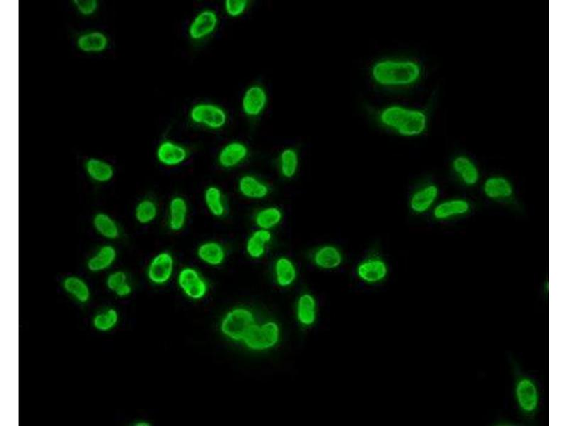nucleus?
<instances>
[{
	"label": "nucleus",
	"mask_w": 568,
	"mask_h": 426,
	"mask_svg": "<svg viewBox=\"0 0 568 426\" xmlns=\"http://www.w3.org/2000/svg\"><path fill=\"white\" fill-rule=\"evenodd\" d=\"M274 270L276 282L282 288L292 286L298 277L293 261L287 256H280L276 260Z\"/></svg>",
	"instance_id": "412c9836"
},
{
	"label": "nucleus",
	"mask_w": 568,
	"mask_h": 426,
	"mask_svg": "<svg viewBox=\"0 0 568 426\" xmlns=\"http://www.w3.org/2000/svg\"><path fill=\"white\" fill-rule=\"evenodd\" d=\"M116 249L110 245L100 247L87 263L88 269L92 272H99L111 268L117 258Z\"/></svg>",
	"instance_id": "4be33fe9"
},
{
	"label": "nucleus",
	"mask_w": 568,
	"mask_h": 426,
	"mask_svg": "<svg viewBox=\"0 0 568 426\" xmlns=\"http://www.w3.org/2000/svg\"><path fill=\"white\" fill-rule=\"evenodd\" d=\"M249 154L248 147L239 142L226 145L218 154L220 165L225 169L236 167L244 161Z\"/></svg>",
	"instance_id": "a211bd4d"
},
{
	"label": "nucleus",
	"mask_w": 568,
	"mask_h": 426,
	"mask_svg": "<svg viewBox=\"0 0 568 426\" xmlns=\"http://www.w3.org/2000/svg\"><path fill=\"white\" fill-rule=\"evenodd\" d=\"M198 258L208 265H221L226 256L223 246L216 241H209L200 245L197 249Z\"/></svg>",
	"instance_id": "5701e85b"
},
{
	"label": "nucleus",
	"mask_w": 568,
	"mask_h": 426,
	"mask_svg": "<svg viewBox=\"0 0 568 426\" xmlns=\"http://www.w3.org/2000/svg\"><path fill=\"white\" fill-rule=\"evenodd\" d=\"M127 282V275L122 271L112 273L107 279L106 284L108 288L115 291L118 288Z\"/></svg>",
	"instance_id": "c9c22d12"
},
{
	"label": "nucleus",
	"mask_w": 568,
	"mask_h": 426,
	"mask_svg": "<svg viewBox=\"0 0 568 426\" xmlns=\"http://www.w3.org/2000/svg\"><path fill=\"white\" fill-rule=\"evenodd\" d=\"M119 320L117 311L110 309L97 314L93 319V325L99 331L107 332L113 329Z\"/></svg>",
	"instance_id": "72a5a7b5"
},
{
	"label": "nucleus",
	"mask_w": 568,
	"mask_h": 426,
	"mask_svg": "<svg viewBox=\"0 0 568 426\" xmlns=\"http://www.w3.org/2000/svg\"><path fill=\"white\" fill-rule=\"evenodd\" d=\"M273 240V234L270 231L258 229L248 238L246 243V251L248 254L253 259H260L266 253V245L270 243Z\"/></svg>",
	"instance_id": "393cba45"
},
{
	"label": "nucleus",
	"mask_w": 568,
	"mask_h": 426,
	"mask_svg": "<svg viewBox=\"0 0 568 426\" xmlns=\"http://www.w3.org/2000/svg\"><path fill=\"white\" fill-rule=\"evenodd\" d=\"M175 259L168 252H163L156 255L150 262L148 268L149 280L157 285L168 282L174 273Z\"/></svg>",
	"instance_id": "6e6552de"
},
{
	"label": "nucleus",
	"mask_w": 568,
	"mask_h": 426,
	"mask_svg": "<svg viewBox=\"0 0 568 426\" xmlns=\"http://www.w3.org/2000/svg\"><path fill=\"white\" fill-rule=\"evenodd\" d=\"M281 174L285 179H293L297 174L299 167V156L293 148L284 149L279 158Z\"/></svg>",
	"instance_id": "c756f323"
},
{
	"label": "nucleus",
	"mask_w": 568,
	"mask_h": 426,
	"mask_svg": "<svg viewBox=\"0 0 568 426\" xmlns=\"http://www.w3.org/2000/svg\"><path fill=\"white\" fill-rule=\"evenodd\" d=\"M378 119L383 127L405 138L421 136L428 126V117L423 110L397 104L381 109Z\"/></svg>",
	"instance_id": "f03ea898"
},
{
	"label": "nucleus",
	"mask_w": 568,
	"mask_h": 426,
	"mask_svg": "<svg viewBox=\"0 0 568 426\" xmlns=\"http://www.w3.org/2000/svg\"><path fill=\"white\" fill-rule=\"evenodd\" d=\"M483 192L491 200L503 201L512 197L514 192L511 181L504 177L493 176L487 178L483 185Z\"/></svg>",
	"instance_id": "2eb2a0df"
},
{
	"label": "nucleus",
	"mask_w": 568,
	"mask_h": 426,
	"mask_svg": "<svg viewBox=\"0 0 568 426\" xmlns=\"http://www.w3.org/2000/svg\"><path fill=\"white\" fill-rule=\"evenodd\" d=\"M74 3L80 13L85 16L92 15L97 8L96 0H75Z\"/></svg>",
	"instance_id": "e433bc0d"
},
{
	"label": "nucleus",
	"mask_w": 568,
	"mask_h": 426,
	"mask_svg": "<svg viewBox=\"0 0 568 426\" xmlns=\"http://www.w3.org/2000/svg\"><path fill=\"white\" fill-rule=\"evenodd\" d=\"M515 391L519 407L524 413L530 414L537 410L539 395L535 383L528 378L522 377L517 382Z\"/></svg>",
	"instance_id": "9b49d317"
},
{
	"label": "nucleus",
	"mask_w": 568,
	"mask_h": 426,
	"mask_svg": "<svg viewBox=\"0 0 568 426\" xmlns=\"http://www.w3.org/2000/svg\"><path fill=\"white\" fill-rule=\"evenodd\" d=\"M108 40L104 33L91 31L80 36L77 40L79 49L86 53H99L106 49Z\"/></svg>",
	"instance_id": "bb28decb"
},
{
	"label": "nucleus",
	"mask_w": 568,
	"mask_h": 426,
	"mask_svg": "<svg viewBox=\"0 0 568 426\" xmlns=\"http://www.w3.org/2000/svg\"><path fill=\"white\" fill-rule=\"evenodd\" d=\"M86 170L88 175L97 183H108L115 175L114 169L108 162L95 158L86 161Z\"/></svg>",
	"instance_id": "a878e982"
},
{
	"label": "nucleus",
	"mask_w": 568,
	"mask_h": 426,
	"mask_svg": "<svg viewBox=\"0 0 568 426\" xmlns=\"http://www.w3.org/2000/svg\"><path fill=\"white\" fill-rule=\"evenodd\" d=\"M371 76L375 84L384 88H405L420 79L421 67L412 59L385 58L373 65Z\"/></svg>",
	"instance_id": "f257e3e1"
},
{
	"label": "nucleus",
	"mask_w": 568,
	"mask_h": 426,
	"mask_svg": "<svg viewBox=\"0 0 568 426\" xmlns=\"http://www.w3.org/2000/svg\"><path fill=\"white\" fill-rule=\"evenodd\" d=\"M452 168L459 179L466 186L478 183L480 172L476 163L469 157L459 156L452 163Z\"/></svg>",
	"instance_id": "6ab92c4d"
},
{
	"label": "nucleus",
	"mask_w": 568,
	"mask_h": 426,
	"mask_svg": "<svg viewBox=\"0 0 568 426\" xmlns=\"http://www.w3.org/2000/svg\"><path fill=\"white\" fill-rule=\"evenodd\" d=\"M63 288L67 293L72 295L79 302L86 303L90 297V291L87 284L77 277H69L63 281Z\"/></svg>",
	"instance_id": "2f4dec72"
},
{
	"label": "nucleus",
	"mask_w": 568,
	"mask_h": 426,
	"mask_svg": "<svg viewBox=\"0 0 568 426\" xmlns=\"http://www.w3.org/2000/svg\"><path fill=\"white\" fill-rule=\"evenodd\" d=\"M356 272L362 281L374 285L387 279L389 268L384 259L374 255L363 259L357 265Z\"/></svg>",
	"instance_id": "423d86ee"
},
{
	"label": "nucleus",
	"mask_w": 568,
	"mask_h": 426,
	"mask_svg": "<svg viewBox=\"0 0 568 426\" xmlns=\"http://www.w3.org/2000/svg\"><path fill=\"white\" fill-rule=\"evenodd\" d=\"M191 120L211 129L224 127L227 121V115L221 107L211 104H200L193 107L190 112Z\"/></svg>",
	"instance_id": "39448f33"
},
{
	"label": "nucleus",
	"mask_w": 568,
	"mask_h": 426,
	"mask_svg": "<svg viewBox=\"0 0 568 426\" xmlns=\"http://www.w3.org/2000/svg\"><path fill=\"white\" fill-rule=\"evenodd\" d=\"M248 6L247 0H226L225 2L226 13L232 17L241 16L247 10Z\"/></svg>",
	"instance_id": "f704fd0d"
},
{
	"label": "nucleus",
	"mask_w": 568,
	"mask_h": 426,
	"mask_svg": "<svg viewBox=\"0 0 568 426\" xmlns=\"http://www.w3.org/2000/svg\"><path fill=\"white\" fill-rule=\"evenodd\" d=\"M295 315L298 323L304 327H311L318 318V304L314 295L305 292L300 295L295 307Z\"/></svg>",
	"instance_id": "4468645a"
},
{
	"label": "nucleus",
	"mask_w": 568,
	"mask_h": 426,
	"mask_svg": "<svg viewBox=\"0 0 568 426\" xmlns=\"http://www.w3.org/2000/svg\"><path fill=\"white\" fill-rule=\"evenodd\" d=\"M92 222L95 231L102 237L108 240H116L119 238V226L109 215L99 213L95 215Z\"/></svg>",
	"instance_id": "cd10ccee"
},
{
	"label": "nucleus",
	"mask_w": 568,
	"mask_h": 426,
	"mask_svg": "<svg viewBox=\"0 0 568 426\" xmlns=\"http://www.w3.org/2000/svg\"><path fill=\"white\" fill-rule=\"evenodd\" d=\"M283 220V213L276 206L264 208L257 213L254 222L259 229H270L277 227Z\"/></svg>",
	"instance_id": "c85d7f7f"
},
{
	"label": "nucleus",
	"mask_w": 568,
	"mask_h": 426,
	"mask_svg": "<svg viewBox=\"0 0 568 426\" xmlns=\"http://www.w3.org/2000/svg\"><path fill=\"white\" fill-rule=\"evenodd\" d=\"M218 25V17L216 13L205 10L194 17L188 28V35L194 41L203 40L213 34Z\"/></svg>",
	"instance_id": "1a4fd4ad"
},
{
	"label": "nucleus",
	"mask_w": 568,
	"mask_h": 426,
	"mask_svg": "<svg viewBox=\"0 0 568 426\" xmlns=\"http://www.w3.org/2000/svg\"><path fill=\"white\" fill-rule=\"evenodd\" d=\"M117 296L119 297H126L129 296V295L131 293V286L127 282L120 288H118L115 291Z\"/></svg>",
	"instance_id": "4c0bfd02"
},
{
	"label": "nucleus",
	"mask_w": 568,
	"mask_h": 426,
	"mask_svg": "<svg viewBox=\"0 0 568 426\" xmlns=\"http://www.w3.org/2000/svg\"><path fill=\"white\" fill-rule=\"evenodd\" d=\"M136 425L137 426H149L151 424L146 421H139L136 423Z\"/></svg>",
	"instance_id": "58836bf2"
},
{
	"label": "nucleus",
	"mask_w": 568,
	"mask_h": 426,
	"mask_svg": "<svg viewBox=\"0 0 568 426\" xmlns=\"http://www.w3.org/2000/svg\"><path fill=\"white\" fill-rule=\"evenodd\" d=\"M238 190L244 197L252 200H262L270 192L268 185L254 176L247 174L238 182Z\"/></svg>",
	"instance_id": "aec40b11"
},
{
	"label": "nucleus",
	"mask_w": 568,
	"mask_h": 426,
	"mask_svg": "<svg viewBox=\"0 0 568 426\" xmlns=\"http://www.w3.org/2000/svg\"><path fill=\"white\" fill-rule=\"evenodd\" d=\"M204 200L209 212L216 218L224 216L226 208L221 190L214 186H209L205 191Z\"/></svg>",
	"instance_id": "7c9ffc66"
},
{
	"label": "nucleus",
	"mask_w": 568,
	"mask_h": 426,
	"mask_svg": "<svg viewBox=\"0 0 568 426\" xmlns=\"http://www.w3.org/2000/svg\"><path fill=\"white\" fill-rule=\"evenodd\" d=\"M254 324L253 313L248 309L238 307L225 315L221 322L220 330L227 338L240 342L243 341Z\"/></svg>",
	"instance_id": "7ed1b4c3"
},
{
	"label": "nucleus",
	"mask_w": 568,
	"mask_h": 426,
	"mask_svg": "<svg viewBox=\"0 0 568 426\" xmlns=\"http://www.w3.org/2000/svg\"><path fill=\"white\" fill-rule=\"evenodd\" d=\"M178 283L186 296L193 300H202L208 291L206 281L191 268H186L180 272Z\"/></svg>",
	"instance_id": "0eeeda50"
},
{
	"label": "nucleus",
	"mask_w": 568,
	"mask_h": 426,
	"mask_svg": "<svg viewBox=\"0 0 568 426\" xmlns=\"http://www.w3.org/2000/svg\"><path fill=\"white\" fill-rule=\"evenodd\" d=\"M158 214V208L156 203L151 199H144L136 206L135 216L136 220L142 224H147L153 222Z\"/></svg>",
	"instance_id": "473e14b6"
},
{
	"label": "nucleus",
	"mask_w": 568,
	"mask_h": 426,
	"mask_svg": "<svg viewBox=\"0 0 568 426\" xmlns=\"http://www.w3.org/2000/svg\"><path fill=\"white\" fill-rule=\"evenodd\" d=\"M471 209L469 201L463 199H449L434 206L432 216L437 220H447L469 214Z\"/></svg>",
	"instance_id": "dca6fc26"
},
{
	"label": "nucleus",
	"mask_w": 568,
	"mask_h": 426,
	"mask_svg": "<svg viewBox=\"0 0 568 426\" xmlns=\"http://www.w3.org/2000/svg\"><path fill=\"white\" fill-rule=\"evenodd\" d=\"M439 196V188L436 184L424 185L412 195L409 208L416 215L425 214L435 206Z\"/></svg>",
	"instance_id": "9d476101"
},
{
	"label": "nucleus",
	"mask_w": 568,
	"mask_h": 426,
	"mask_svg": "<svg viewBox=\"0 0 568 426\" xmlns=\"http://www.w3.org/2000/svg\"><path fill=\"white\" fill-rule=\"evenodd\" d=\"M156 156L163 165L176 167L186 160L188 151L180 145L171 141H164L159 146Z\"/></svg>",
	"instance_id": "f3484780"
},
{
	"label": "nucleus",
	"mask_w": 568,
	"mask_h": 426,
	"mask_svg": "<svg viewBox=\"0 0 568 426\" xmlns=\"http://www.w3.org/2000/svg\"><path fill=\"white\" fill-rule=\"evenodd\" d=\"M188 212L187 202L181 196H176L171 200L169 206V227L171 231H181L186 224Z\"/></svg>",
	"instance_id": "b1692460"
},
{
	"label": "nucleus",
	"mask_w": 568,
	"mask_h": 426,
	"mask_svg": "<svg viewBox=\"0 0 568 426\" xmlns=\"http://www.w3.org/2000/svg\"><path fill=\"white\" fill-rule=\"evenodd\" d=\"M312 260L315 266L322 270H334L342 265L343 255L338 247L325 245L314 251Z\"/></svg>",
	"instance_id": "ddd939ff"
},
{
	"label": "nucleus",
	"mask_w": 568,
	"mask_h": 426,
	"mask_svg": "<svg viewBox=\"0 0 568 426\" xmlns=\"http://www.w3.org/2000/svg\"><path fill=\"white\" fill-rule=\"evenodd\" d=\"M280 338L279 325L270 320L261 325L254 324L243 342L250 350L265 351L275 347Z\"/></svg>",
	"instance_id": "20e7f679"
},
{
	"label": "nucleus",
	"mask_w": 568,
	"mask_h": 426,
	"mask_svg": "<svg viewBox=\"0 0 568 426\" xmlns=\"http://www.w3.org/2000/svg\"><path fill=\"white\" fill-rule=\"evenodd\" d=\"M268 96L265 89L259 85H254L247 89L242 101L244 114L250 117H257L264 110Z\"/></svg>",
	"instance_id": "f8f14e48"
}]
</instances>
